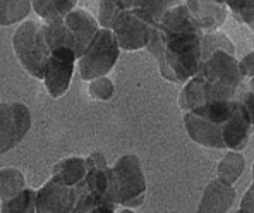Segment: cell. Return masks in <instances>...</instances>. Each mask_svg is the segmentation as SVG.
<instances>
[{"label": "cell", "mask_w": 254, "mask_h": 213, "mask_svg": "<svg viewBox=\"0 0 254 213\" xmlns=\"http://www.w3.org/2000/svg\"><path fill=\"white\" fill-rule=\"evenodd\" d=\"M184 3L204 33L218 31L229 16V7L216 0H184Z\"/></svg>", "instance_id": "cell-13"}, {"label": "cell", "mask_w": 254, "mask_h": 213, "mask_svg": "<svg viewBox=\"0 0 254 213\" xmlns=\"http://www.w3.org/2000/svg\"><path fill=\"white\" fill-rule=\"evenodd\" d=\"M216 2H218V3H225V5H229V3L232 2V0H216Z\"/></svg>", "instance_id": "cell-34"}, {"label": "cell", "mask_w": 254, "mask_h": 213, "mask_svg": "<svg viewBox=\"0 0 254 213\" xmlns=\"http://www.w3.org/2000/svg\"><path fill=\"white\" fill-rule=\"evenodd\" d=\"M86 158L83 156H67L55 163L52 169V175L61 179L64 184L67 186H77L79 182L84 181L86 177Z\"/></svg>", "instance_id": "cell-17"}, {"label": "cell", "mask_w": 254, "mask_h": 213, "mask_svg": "<svg viewBox=\"0 0 254 213\" xmlns=\"http://www.w3.org/2000/svg\"><path fill=\"white\" fill-rule=\"evenodd\" d=\"M12 47L17 61L26 69V72L43 81L45 69H47L48 59L52 55L43 35V22H22L12 36Z\"/></svg>", "instance_id": "cell-4"}, {"label": "cell", "mask_w": 254, "mask_h": 213, "mask_svg": "<svg viewBox=\"0 0 254 213\" xmlns=\"http://www.w3.org/2000/svg\"><path fill=\"white\" fill-rule=\"evenodd\" d=\"M43 35L47 40V45L50 48V52L57 50V48H72L74 50V36L69 31V28L65 26L64 19L43 22ZM76 54V52H74Z\"/></svg>", "instance_id": "cell-19"}, {"label": "cell", "mask_w": 254, "mask_h": 213, "mask_svg": "<svg viewBox=\"0 0 254 213\" xmlns=\"http://www.w3.org/2000/svg\"><path fill=\"white\" fill-rule=\"evenodd\" d=\"M124 9H130L143 17L148 24L156 26L165 12L174 5L181 3L182 0H119Z\"/></svg>", "instance_id": "cell-16"}, {"label": "cell", "mask_w": 254, "mask_h": 213, "mask_svg": "<svg viewBox=\"0 0 254 213\" xmlns=\"http://www.w3.org/2000/svg\"><path fill=\"white\" fill-rule=\"evenodd\" d=\"M146 194V179L141 162L134 153L122 155L110 167L108 198L124 208H137L143 205Z\"/></svg>", "instance_id": "cell-3"}, {"label": "cell", "mask_w": 254, "mask_h": 213, "mask_svg": "<svg viewBox=\"0 0 254 213\" xmlns=\"http://www.w3.org/2000/svg\"><path fill=\"white\" fill-rule=\"evenodd\" d=\"M76 66L77 57L72 48H57L52 52L43 76L45 88L52 98H61L67 93Z\"/></svg>", "instance_id": "cell-7"}, {"label": "cell", "mask_w": 254, "mask_h": 213, "mask_svg": "<svg viewBox=\"0 0 254 213\" xmlns=\"http://www.w3.org/2000/svg\"><path fill=\"white\" fill-rule=\"evenodd\" d=\"M151 24H148L130 9H122L112 24V31L117 38L119 47L126 52H134L146 47L151 36Z\"/></svg>", "instance_id": "cell-8"}, {"label": "cell", "mask_w": 254, "mask_h": 213, "mask_svg": "<svg viewBox=\"0 0 254 213\" xmlns=\"http://www.w3.org/2000/svg\"><path fill=\"white\" fill-rule=\"evenodd\" d=\"M122 9H124V7L121 5L119 0H100L98 17H96L100 28L112 29V24H114L115 17H117V14L121 12Z\"/></svg>", "instance_id": "cell-27"}, {"label": "cell", "mask_w": 254, "mask_h": 213, "mask_svg": "<svg viewBox=\"0 0 254 213\" xmlns=\"http://www.w3.org/2000/svg\"><path fill=\"white\" fill-rule=\"evenodd\" d=\"M119 55H121V47H119L114 31L100 28L88 50L77 59L81 79L93 81L96 77L107 76L117 64Z\"/></svg>", "instance_id": "cell-5"}, {"label": "cell", "mask_w": 254, "mask_h": 213, "mask_svg": "<svg viewBox=\"0 0 254 213\" xmlns=\"http://www.w3.org/2000/svg\"><path fill=\"white\" fill-rule=\"evenodd\" d=\"M239 71H241L242 79H251L254 77V52H249L248 55L239 61Z\"/></svg>", "instance_id": "cell-30"}, {"label": "cell", "mask_w": 254, "mask_h": 213, "mask_svg": "<svg viewBox=\"0 0 254 213\" xmlns=\"http://www.w3.org/2000/svg\"><path fill=\"white\" fill-rule=\"evenodd\" d=\"M0 213H36V189L26 188L9 201H2Z\"/></svg>", "instance_id": "cell-25"}, {"label": "cell", "mask_w": 254, "mask_h": 213, "mask_svg": "<svg viewBox=\"0 0 254 213\" xmlns=\"http://www.w3.org/2000/svg\"><path fill=\"white\" fill-rule=\"evenodd\" d=\"M33 10L31 0H0V26L24 21Z\"/></svg>", "instance_id": "cell-22"}, {"label": "cell", "mask_w": 254, "mask_h": 213, "mask_svg": "<svg viewBox=\"0 0 254 213\" xmlns=\"http://www.w3.org/2000/svg\"><path fill=\"white\" fill-rule=\"evenodd\" d=\"M0 103H2V102H0Z\"/></svg>", "instance_id": "cell-36"}, {"label": "cell", "mask_w": 254, "mask_h": 213, "mask_svg": "<svg viewBox=\"0 0 254 213\" xmlns=\"http://www.w3.org/2000/svg\"><path fill=\"white\" fill-rule=\"evenodd\" d=\"M26 189V179L16 167L0 169V200L9 201Z\"/></svg>", "instance_id": "cell-21"}, {"label": "cell", "mask_w": 254, "mask_h": 213, "mask_svg": "<svg viewBox=\"0 0 254 213\" xmlns=\"http://www.w3.org/2000/svg\"><path fill=\"white\" fill-rule=\"evenodd\" d=\"M64 22L69 28V31L74 36V52L76 57L79 59L81 55L88 50V47L91 45L93 38L96 36V33L100 31V24L88 10L84 9H74L64 17Z\"/></svg>", "instance_id": "cell-10"}, {"label": "cell", "mask_w": 254, "mask_h": 213, "mask_svg": "<svg viewBox=\"0 0 254 213\" xmlns=\"http://www.w3.org/2000/svg\"><path fill=\"white\" fill-rule=\"evenodd\" d=\"M184 126L189 133V138L192 141H196V143L213 149L225 148V141H223V133H222L223 126L215 124V122L194 114L192 110L186 112Z\"/></svg>", "instance_id": "cell-11"}, {"label": "cell", "mask_w": 254, "mask_h": 213, "mask_svg": "<svg viewBox=\"0 0 254 213\" xmlns=\"http://www.w3.org/2000/svg\"><path fill=\"white\" fill-rule=\"evenodd\" d=\"M204 31L190 16L184 0L165 12L156 26L146 48L156 59L160 72L172 83H188L197 72L201 62V38Z\"/></svg>", "instance_id": "cell-1"}, {"label": "cell", "mask_w": 254, "mask_h": 213, "mask_svg": "<svg viewBox=\"0 0 254 213\" xmlns=\"http://www.w3.org/2000/svg\"><path fill=\"white\" fill-rule=\"evenodd\" d=\"M119 213H134V210H132V208H122Z\"/></svg>", "instance_id": "cell-33"}, {"label": "cell", "mask_w": 254, "mask_h": 213, "mask_svg": "<svg viewBox=\"0 0 254 213\" xmlns=\"http://www.w3.org/2000/svg\"><path fill=\"white\" fill-rule=\"evenodd\" d=\"M235 200V189L232 184L215 179L206 186L196 213H227Z\"/></svg>", "instance_id": "cell-14"}, {"label": "cell", "mask_w": 254, "mask_h": 213, "mask_svg": "<svg viewBox=\"0 0 254 213\" xmlns=\"http://www.w3.org/2000/svg\"><path fill=\"white\" fill-rule=\"evenodd\" d=\"M253 128L254 126L251 119H249L248 112H246L244 105L239 100H235L232 115H230V119L222 128L225 148L234 149V151H241L248 144L249 134H251Z\"/></svg>", "instance_id": "cell-12"}, {"label": "cell", "mask_w": 254, "mask_h": 213, "mask_svg": "<svg viewBox=\"0 0 254 213\" xmlns=\"http://www.w3.org/2000/svg\"><path fill=\"white\" fill-rule=\"evenodd\" d=\"M91 167H108L105 155L100 151H93L91 155L86 156V169H91Z\"/></svg>", "instance_id": "cell-31"}, {"label": "cell", "mask_w": 254, "mask_h": 213, "mask_svg": "<svg viewBox=\"0 0 254 213\" xmlns=\"http://www.w3.org/2000/svg\"><path fill=\"white\" fill-rule=\"evenodd\" d=\"M242 210H248L254 213V165H253V184L249 186V189L246 191L244 198H242V203H241Z\"/></svg>", "instance_id": "cell-32"}, {"label": "cell", "mask_w": 254, "mask_h": 213, "mask_svg": "<svg viewBox=\"0 0 254 213\" xmlns=\"http://www.w3.org/2000/svg\"><path fill=\"white\" fill-rule=\"evenodd\" d=\"M76 203V188L52 175L36 189V213H70Z\"/></svg>", "instance_id": "cell-9"}, {"label": "cell", "mask_w": 254, "mask_h": 213, "mask_svg": "<svg viewBox=\"0 0 254 213\" xmlns=\"http://www.w3.org/2000/svg\"><path fill=\"white\" fill-rule=\"evenodd\" d=\"M235 100H216V102L203 103L201 107L194 108V114L201 115V117L208 119V121L215 122V124L223 126L230 119L234 112Z\"/></svg>", "instance_id": "cell-23"}, {"label": "cell", "mask_w": 254, "mask_h": 213, "mask_svg": "<svg viewBox=\"0 0 254 213\" xmlns=\"http://www.w3.org/2000/svg\"><path fill=\"white\" fill-rule=\"evenodd\" d=\"M235 100H239V102L244 105L246 112H248L249 119H251V122L254 126V77H251L246 84H244V81H242Z\"/></svg>", "instance_id": "cell-29"}, {"label": "cell", "mask_w": 254, "mask_h": 213, "mask_svg": "<svg viewBox=\"0 0 254 213\" xmlns=\"http://www.w3.org/2000/svg\"><path fill=\"white\" fill-rule=\"evenodd\" d=\"M244 169H246V160H244V156H242V153L229 149V151L223 155V158L218 162L216 172H218V179L229 182V184H234V182H237L239 177L244 174Z\"/></svg>", "instance_id": "cell-20"}, {"label": "cell", "mask_w": 254, "mask_h": 213, "mask_svg": "<svg viewBox=\"0 0 254 213\" xmlns=\"http://www.w3.org/2000/svg\"><path fill=\"white\" fill-rule=\"evenodd\" d=\"M88 91L91 98L98 100V102H107V100H110L112 96H114L115 86L107 76H103V77H96V79L89 81Z\"/></svg>", "instance_id": "cell-28"}, {"label": "cell", "mask_w": 254, "mask_h": 213, "mask_svg": "<svg viewBox=\"0 0 254 213\" xmlns=\"http://www.w3.org/2000/svg\"><path fill=\"white\" fill-rule=\"evenodd\" d=\"M242 81L237 59L218 50L201 62L197 72L186 83L179 103L182 110L189 112L208 102L235 100Z\"/></svg>", "instance_id": "cell-2"}, {"label": "cell", "mask_w": 254, "mask_h": 213, "mask_svg": "<svg viewBox=\"0 0 254 213\" xmlns=\"http://www.w3.org/2000/svg\"><path fill=\"white\" fill-rule=\"evenodd\" d=\"M218 50L229 52L230 55L235 54V47L230 42V38L222 31H211V33H204L203 38H201V59H208L211 54Z\"/></svg>", "instance_id": "cell-24"}, {"label": "cell", "mask_w": 254, "mask_h": 213, "mask_svg": "<svg viewBox=\"0 0 254 213\" xmlns=\"http://www.w3.org/2000/svg\"><path fill=\"white\" fill-rule=\"evenodd\" d=\"M84 182L91 191H98L108 196L110 186V167H91L86 172Z\"/></svg>", "instance_id": "cell-26"}, {"label": "cell", "mask_w": 254, "mask_h": 213, "mask_svg": "<svg viewBox=\"0 0 254 213\" xmlns=\"http://www.w3.org/2000/svg\"><path fill=\"white\" fill-rule=\"evenodd\" d=\"M76 188V203L70 213H115L117 205L103 193L91 191L86 182H79Z\"/></svg>", "instance_id": "cell-15"}, {"label": "cell", "mask_w": 254, "mask_h": 213, "mask_svg": "<svg viewBox=\"0 0 254 213\" xmlns=\"http://www.w3.org/2000/svg\"><path fill=\"white\" fill-rule=\"evenodd\" d=\"M31 112L24 103H0V155L16 148L31 129Z\"/></svg>", "instance_id": "cell-6"}, {"label": "cell", "mask_w": 254, "mask_h": 213, "mask_svg": "<svg viewBox=\"0 0 254 213\" xmlns=\"http://www.w3.org/2000/svg\"><path fill=\"white\" fill-rule=\"evenodd\" d=\"M79 0H31L33 10L45 22L64 19L70 10L76 9Z\"/></svg>", "instance_id": "cell-18"}, {"label": "cell", "mask_w": 254, "mask_h": 213, "mask_svg": "<svg viewBox=\"0 0 254 213\" xmlns=\"http://www.w3.org/2000/svg\"><path fill=\"white\" fill-rule=\"evenodd\" d=\"M239 213H253V212H248V210H242V208H239Z\"/></svg>", "instance_id": "cell-35"}]
</instances>
